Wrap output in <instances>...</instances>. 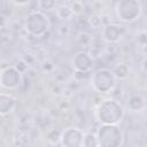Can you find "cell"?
Returning <instances> with one entry per match:
<instances>
[{"label": "cell", "instance_id": "cell-1", "mask_svg": "<svg viewBox=\"0 0 147 147\" xmlns=\"http://www.w3.org/2000/svg\"><path fill=\"white\" fill-rule=\"evenodd\" d=\"M125 116L123 105L115 99H105L95 110V117L101 125H118Z\"/></svg>", "mask_w": 147, "mask_h": 147}, {"label": "cell", "instance_id": "cell-2", "mask_svg": "<svg viewBox=\"0 0 147 147\" xmlns=\"http://www.w3.org/2000/svg\"><path fill=\"white\" fill-rule=\"evenodd\" d=\"M115 15L122 23H132L142 15V5L138 0H119L115 3Z\"/></svg>", "mask_w": 147, "mask_h": 147}, {"label": "cell", "instance_id": "cell-3", "mask_svg": "<svg viewBox=\"0 0 147 147\" xmlns=\"http://www.w3.org/2000/svg\"><path fill=\"white\" fill-rule=\"evenodd\" d=\"M51 28L49 18L40 10L31 11L24 22V30L32 37H42Z\"/></svg>", "mask_w": 147, "mask_h": 147}, {"label": "cell", "instance_id": "cell-4", "mask_svg": "<svg viewBox=\"0 0 147 147\" xmlns=\"http://www.w3.org/2000/svg\"><path fill=\"white\" fill-rule=\"evenodd\" d=\"M99 147H122L124 136L118 125H101L96 131Z\"/></svg>", "mask_w": 147, "mask_h": 147}, {"label": "cell", "instance_id": "cell-5", "mask_svg": "<svg viewBox=\"0 0 147 147\" xmlns=\"http://www.w3.org/2000/svg\"><path fill=\"white\" fill-rule=\"evenodd\" d=\"M116 78L110 69L100 68L91 76V85L93 90L100 94L111 92L116 86Z\"/></svg>", "mask_w": 147, "mask_h": 147}, {"label": "cell", "instance_id": "cell-6", "mask_svg": "<svg viewBox=\"0 0 147 147\" xmlns=\"http://www.w3.org/2000/svg\"><path fill=\"white\" fill-rule=\"evenodd\" d=\"M23 80V74H21L14 65L1 68L0 72V85L5 90L17 88Z\"/></svg>", "mask_w": 147, "mask_h": 147}, {"label": "cell", "instance_id": "cell-7", "mask_svg": "<svg viewBox=\"0 0 147 147\" xmlns=\"http://www.w3.org/2000/svg\"><path fill=\"white\" fill-rule=\"evenodd\" d=\"M94 59L90 55L88 52L85 51H78L74 53V55L70 59V64L74 68L76 72L79 74H88L92 70Z\"/></svg>", "mask_w": 147, "mask_h": 147}, {"label": "cell", "instance_id": "cell-8", "mask_svg": "<svg viewBox=\"0 0 147 147\" xmlns=\"http://www.w3.org/2000/svg\"><path fill=\"white\" fill-rule=\"evenodd\" d=\"M84 134L85 133L76 126L67 127L61 133L60 145L62 147H83Z\"/></svg>", "mask_w": 147, "mask_h": 147}, {"label": "cell", "instance_id": "cell-9", "mask_svg": "<svg viewBox=\"0 0 147 147\" xmlns=\"http://www.w3.org/2000/svg\"><path fill=\"white\" fill-rule=\"evenodd\" d=\"M126 33V28L121 24L108 23L101 28L100 36L101 39L108 44H116L118 42Z\"/></svg>", "mask_w": 147, "mask_h": 147}, {"label": "cell", "instance_id": "cell-10", "mask_svg": "<svg viewBox=\"0 0 147 147\" xmlns=\"http://www.w3.org/2000/svg\"><path fill=\"white\" fill-rule=\"evenodd\" d=\"M17 107V99L6 92L0 93V115L7 116L11 114Z\"/></svg>", "mask_w": 147, "mask_h": 147}, {"label": "cell", "instance_id": "cell-11", "mask_svg": "<svg viewBox=\"0 0 147 147\" xmlns=\"http://www.w3.org/2000/svg\"><path fill=\"white\" fill-rule=\"evenodd\" d=\"M126 107L134 113L142 111L146 108V100L140 94H131L126 101Z\"/></svg>", "mask_w": 147, "mask_h": 147}, {"label": "cell", "instance_id": "cell-12", "mask_svg": "<svg viewBox=\"0 0 147 147\" xmlns=\"http://www.w3.org/2000/svg\"><path fill=\"white\" fill-rule=\"evenodd\" d=\"M111 71L117 80H125L130 76V67L125 62H118L114 65Z\"/></svg>", "mask_w": 147, "mask_h": 147}, {"label": "cell", "instance_id": "cell-13", "mask_svg": "<svg viewBox=\"0 0 147 147\" xmlns=\"http://www.w3.org/2000/svg\"><path fill=\"white\" fill-rule=\"evenodd\" d=\"M55 13H56V16L62 20V21H69L74 17V13L70 8L69 5H61V6H57V8L55 9Z\"/></svg>", "mask_w": 147, "mask_h": 147}, {"label": "cell", "instance_id": "cell-14", "mask_svg": "<svg viewBox=\"0 0 147 147\" xmlns=\"http://www.w3.org/2000/svg\"><path fill=\"white\" fill-rule=\"evenodd\" d=\"M83 147H99V141H98L96 133L86 132V133L84 134Z\"/></svg>", "mask_w": 147, "mask_h": 147}, {"label": "cell", "instance_id": "cell-15", "mask_svg": "<svg viewBox=\"0 0 147 147\" xmlns=\"http://www.w3.org/2000/svg\"><path fill=\"white\" fill-rule=\"evenodd\" d=\"M61 133H62V131H59L57 129H51V130L46 133V140H47L51 145H56V144L60 142Z\"/></svg>", "mask_w": 147, "mask_h": 147}, {"label": "cell", "instance_id": "cell-16", "mask_svg": "<svg viewBox=\"0 0 147 147\" xmlns=\"http://www.w3.org/2000/svg\"><path fill=\"white\" fill-rule=\"evenodd\" d=\"M37 5L40 9H44V10H53L57 8V5L54 0H40L37 2Z\"/></svg>", "mask_w": 147, "mask_h": 147}, {"label": "cell", "instance_id": "cell-17", "mask_svg": "<svg viewBox=\"0 0 147 147\" xmlns=\"http://www.w3.org/2000/svg\"><path fill=\"white\" fill-rule=\"evenodd\" d=\"M136 40L137 44L142 47V48H147V30H140L137 32L136 36Z\"/></svg>", "mask_w": 147, "mask_h": 147}, {"label": "cell", "instance_id": "cell-18", "mask_svg": "<svg viewBox=\"0 0 147 147\" xmlns=\"http://www.w3.org/2000/svg\"><path fill=\"white\" fill-rule=\"evenodd\" d=\"M77 41L79 42V45H84V46H91L92 42V36L87 32H80L77 36Z\"/></svg>", "mask_w": 147, "mask_h": 147}, {"label": "cell", "instance_id": "cell-19", "mask_svg": "<svg viewBox=\"0 0 147 147\" xmlns=\"http://www.w3.org/2000/svg\"><path fill=\"white\" fill-rule=\"evenodd\" d=\"M88 23L91 24L92 28H102L103 26V21H102V16L99 15H92L88 18Z\"/></svg>", "mask_w": 147, "mask_h": 147}, {"label": "cell", "instance_id": "cell-20", "mask_svg": "<svg viewBox=\"0 0 147 147\" xmlns=\"http://www.w3.org/2000/svg\"><path fill=\"white\" fill-rule=\"evenodd\" d=\"M69 6H70V8H71V10H72V13L75 15L80 14L83 11V9H84V3L82 1H74Z\"/></svg>", "mask_w": 147, "mask_h": 147}, {"label": "cell", "instance_id": "cell-21", "mask_svg": "<svg viewBox=\"0 0 147 147\" xmlns=\"http://www.w3.org/2000/svg\"><path fill=\"white\" fill-rule=\"evenodd\" d=\"M14 67H15L21 74H25V72H28V70H29V64H28L23 59H21L20 61H17L16 64H14Z\"/></svg>", "mask_w": 147, "mask_h": 147}, {"label": "cell", "instance_id": "cell-22", "mask_svg": "<svg viewBox=\"0 0 147 147\" xmlns=\"http://www.w3.org/2000/svg\"><path fill=\"white\" fill-rule=\"evenodd\" d=\"M41 69H42V71L49 72V71H52V70L54 69V65H53L52 62H49V61H45V62H42V64H41Z\"/></svg>", "mask_w": 147, "mask_h": 147}, {"label": "cell", "instance_id": "cell-23", "mask_svg": "<svg viewBox=\"0 0 147 147\" xmlns=\"http://www.w3.org/2000/svg\"><path fill=\"white\" fill-rule=\"evenodd\" d=\"M59 32H60L62 36H67V34H69V32H70V28H69V25H68V24L61 25L60 29H59Z\"/></svg>", "mask_w": 147, "mask_h": 147}, {"label": "cell", "instance_id": "cell-24", "mask_svg": "<svg viewBox=\"0 0 147 147\" xmlns=\"http://www.w3.org/2000/svg\"><path fill=\"white\" fill-rule=\"evenodd\" d=\"M140 68H141V71L147 75V56H145V57L142 59V61H141V63H140Z\"/></svg>", "mask_w": 147, "mask_h": 147}, {"label": "cell", "instance_id": "cell-25", "mask_svg": "<svg viewBox=\"0 0 147 147\" xmlns=\"http://www.w3.org/2000/svg\"><path fill=\"white\" fill-rule=\"evenodd\" d=\"M13 3H14L15 6L21 7V6H26V5H29V1H28V0H26V1H13Z\"/></svg>", "mask_w": 147, "mask_h": 147}, {"label": "cell", "instance_id": "cell-26", "mask_svg": "<svg viewBox=\"0 0 147 147\" xmlns=\"http://www.w3.org/2000/svg\"><path fill=\"white\" fill-rule=\"evenodd\" d=\"M146 92H147V85H146Z\"/></svg>", "mask_w": 147, "mask_h": 147}]
</instances>
